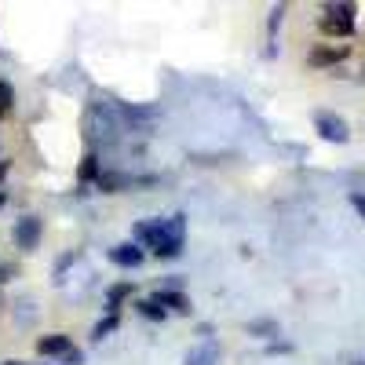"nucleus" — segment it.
<instances>
[{
	"mask_svg": "<svg viewBox=\"0 0 365 365\" xmlns=\"http://www.w3.org/2000/svg\"><path fill=\"white\" fill-rule=\"evenodd\" d=\"M354 365H365V361H354Z\"/></svg>",
	"mask_w": 365,
	"mask_h": 365,
	"instance_id": "nucleus-26",
	"label": "nucleus"
},
{
	"mask_svg": "<svg viewBox=\"0 0 365 365\" xmlns=\"http://www.w3.org/2000/svg\"><path fill=\"white\" fill-rule=\"evenodd\" d=\"M0 117H4V110H0Z\"/></svg>",
	"mask_w": 365,
	"mask_h": 365,
	"instance_id": "nucleus-27",
	"label": "nucleus"
},
{
	"mask_svg": "<svg viewBox=\"0 0 365 365\" xmlns=\"http://www.w3.org/2000/svg\"><path fill=\"white\" fill-rule=\"evenodd\" d=\"M41 237H44L41 216H19V220H15L11 241H15L19 252H37V249H41Z\"/></svg>",
	"mask_w": 365,
	"mask_h": 365,
	"instance_id": "nucleus-2",
	"label": "nucleus"
},
{
	"mask_svg": "<svg viewBox=\"0 0 365 365\" xmlns=\"http://www.w3.org/2000/svg\"><path fill=\"white\" fill-rule=\"evenodd\" d=\"M132 241L139 249H158V241H161V223L158 220H139L132 227Z\"/></svg>",
	"mask_w": 365,
	"mask_h": 365,
	"instance_id": "nucleus-8",
	"label": "nucleus"
},
{
	"mask_svg": "<svg viewBox=\"0 0 365 365\" xmlns=\"http://www.w3.org/2000/svg\"><path fill=\"white\" fill-rule=\"evenodd\" d=\"M117 325H120V318H117V314H106V318H99V322H96V329H91V340H106V336H110V332H113Z\"/></svg>",
	"mask_w": 365,
	"mask_h": 365,
	"instance_id": "nucleus-16",
	"label": "nucleus"
},
{
	"mask_svg": "<svg viewBox=\"0 0 365 365\" xmlns=\"http://www.w3.org/2000/svg\"><path fill=\"white\" fill-rule=\"evenodd\" d=\"M150 299H154L158 307L172 311V314H190V296L182 292V289H158Z\"/></svg>",
	"mask_w": 365,
	"mask_h": 365,
	"instance_id": "nucleus-6",
	"label": "nucleus"
},
{
	"mask_svg": "<svg viewBox=\"0 0 365 365\" xmlns=\"http://www.w3.org/2000/svg\"><path fill=\"white\" fill-rule=\"evenodd\" d=\"M135 311H139V314H143L146 322H165V318H168V311H165V307H158V303L150 299V296L135 303Z\"/></svg>",
	"mask_w": 365,
	"mask_h": 365,
	"instance_id": "nucleus-14",
	"label": "nucleus"
},
{
	"mask_svg": "<svg viewBox=\"0 0 365 365\" xmlns=\"http://www.w3.org/2000/svg\"><path fill=\"white\" fill-rule=\"evenodd\" d=\"M132 292H135L132 285H113V289L106 292V314H117V307H120V303H125Z\"/></svg>",
	"mask_w": 365,
	"mask_h": 365,
	"instance_id": "nucleus-13",
	"label": "nucleus"
},
{
	"mask_svg": "<svg viewBox=\"0 0 365 365\" xmlns=\"http://www.w3.org/2000/svg\"><path fill=\"white\" fill-rule=\"evenodd\" d=\"M70 351H73V344H70L66 332H51V336L37 340V354H44V358H66Z\"/></svg>",
	"mask_w": 365,
	"mask_h": 365,
	"instance_id": "nucleus-7",
	"label": "nucleus"
},
{
	"mask_svg": "<svg viewBox=\"0 0 365 365\" xmlns=\"http://www.w3.org/2000/svg\"><path fill=\"white\" fill-rule=\"evenodd\" d=\"M70 263H73V252H66L63 259H58V263H55V274H63V270H66Z\"/></svg>",
	"mask_w": 365,
	"mask_h": 365,
	"instance_id": "nucleus-22",
	"label": "nucleus"
},
{
	"mask_svg": "<svg viewBox=\"0 0 365 365\" xmlns=\"http://www.w3.org/2000/svg\"><path fill=\"white\" fill-rule=\"evenodd\" d=\"M267 351H270V354H289V351H292V344H282V340H274V344H270Z\"/></svg>",
	"mask_w": 365,
	"mask_h": 365,
	"instance_id": "nucleus-20",
	"label": "nucleus"
},
{
	"mask_svg": "<svg viewBox=\"0 0 365 365\" xmlns=\"http://www.w3.org/2000/svg\"><path fill=\"white\" fill-rule=\"evenodd\" d=\"M212 332H216V325H208V322H201V325H197V336L212 340Z\"/></svg>",
	"mask_w": 365,
	"mask_h": 365,
	"instance_id": "nucleus-21",
	"label": "nucleus"
},
{
	"mask_svg": "<svg viewBox=\"0 0 365 365\" xmlns=\"http://www.w3.org/2000/svg\"><path fill=\"white\" fill-rule=\"evenodd\" d=\"M15 274H19V270H15V263H0V282H11Z\"/></svg>",
	"mask_w": 365,
	"mask_h": 365,
	"instance_id": "nucleus-18",
	"label": "nucleus"
},
{
	"mask_svg": "<svg viewBox=\"0 0 365 365\" xmlns=\"http://www.w3.org/2000/svg\"><path fill=\"white\" fill-rule=\"evenodd\" d=\"M77 175H81V182H91V179L99 182V175H103V172H99V158H96V154H84V158H81Z\"/></svg>",
	"mask_w": 365,
	"mask_h": 365,
	"instance_id": "nucleus-15",
	"label": "nucleus"
},
{
	"mask_svg": "<svg viewBox=\"0 0 365 365\" xmlns=\"http://www.w3.org/2000/svg\"><path fill=\"white\" fill-rule=\"evenodd\" d=\"M0 365H26V361H19V358H8V361H0Z\"/></svg>",
	"mask_w": 365,
	"mask_h": 365,
	"instance_id": "nucleus-24",
	"label": "nucleus"
},
{
	"mask_svg": "<svg viewBox=\"0 0 365 365\" xmlns=\"http://www.w3.org/2000/svg\"><path fill=\"white\" fill-rule=\"evenodd\" d=\"M8 205V190H0V208H4Z\"/></svg>",
	"mask_w": 365,
	"mask_h": 365,
	"instance_id": "nucleus-25",
	"label": "nucleus"
},
{
	"mask_svg": "<svg viewBox=\"0 0 365 365\" xmlns=\"http://www.w3.org/2000/svg\"><path fill=\"white\" fill-rule=\"evenodd\" d=\"M125 187H135V179L125 175V172H103V175H99V190H103V194H120Z\"/></svg>",
	"mask_w": 365,
	"mask_h": 365,
	"instance_id": "nucleus-10",
	"label": "nucleus"
},
{
	"mask_svg": "<svg viewBox=\"0 0 365 365\" xmlns=\"http://www.w3.org/2000/svg\"><path fill=\"white\" fill-rule=\"evenodd\" d=\"M340 58H347V48H314L307 55V63L311 66H332V63H340Z\"/></svg>",
	"mask_w": 365,
	"mask_h": 365,
	"instance_id": "nucleus-11",
	"label": "nucleus"
},
{
	"mask_svg": "<svg viewBox=\"0 0 365 365\" xmlns=\"http://www.w3.org/2000/svg\"><path fill=\"white\" fill-rule=\"evenodd\" d=\"M314 132H318L325 143H347V139H351L347 120L336 117L332 110H314Z\"/></svg>",
	"mask_w": 365,
	"mask_h": 365,
	"instance_id": "nucleus-4",
	"label": "nucleus"
},
{
	"mask_svg": "<svg viewBox=\"0 0 365 365\" xmlns=\"http://www.w3.org/2000/svg\"><path fill=\"white\" fill-rule=\"evenodd\" d=\"M322 29L332 37H351L354 34V4H325Z\"/></svg>",
	"mask_w": 365,
	"mask_h": 365,
	"instance_id": "nucleus-3",
	"label": "nucleus"
},
{
	"mask_svg": "<svg viewBox=\"0 0 365 365\" xmlns=\"http://www.w3.org/2000/svg\"><path fill=\"white\" fill-rule=\"evenodd\" d=\"M106 256H110V263H113V267H120V270H135V267H143V259H146V252L135 245V241H125V245H113Z\"/></svg>",
	"mask_w": 365,
	"mask_h": 365,
	"instance_id": "nucleus-5",
	"label": "nucleus"
},
{
	"mask_svg": "<svg viewBox=\"0 0 365 365\" xmlns=\"http://www.w3.org/2000/svg\"><path fill=\"white\" fill-rule=\"evenodd\" d=\"M351 205H354V212L365 220V194H351Z\"/></svg>",
	"mask_w": 365,
	"mask_h": 365,
	"instance_id": "nucleus-19",
	"label": "nucleus"
},
{
	"mask_svg": "<svg viewBox=\"0 0 365 365\" xmlns=\"http://www.w3.org/2000/svg\"><path fill=\"white\" fill-rule=\"evenodd\" d=\"M216 361H220V347H216V340H208L205 347H197V351L187 354V365H216Z\"/></svg>",
	"mask_w": 365,
	"mask_h": 365,
	"instance_id": "nucleus-12",
	"label": "nucleus"
},
{
	"mask_svg": "<svg viewBox=\"0 0 365 365\" xmlns=\"http://www.w3.org/2000/svg\"><path fill=\"white\" fill-rule=\"evenodd\" d=\"M245 332H249V336H256V340H278L282 336V325L278 322H274V318H256V322H249L245 325Z\"/></svg>",
	"mask_w": 365,
	"mask_h": 365,
	"instance_id": "nucleus-9",
	"label": "nucleus"
},
{
	"mask_svg": "<svg viewBox=\"0 0 365 365\" xmlns=\"http://www.w3.org/2000/svg\"><path fill=\"white\" fill-rule=\"evenodd\" d=\"M11 106H15V88H11L8 81H0V110L8 113Z\"/></svg>",
	"mask_w": 365,
	"mask_h": 365,
	"instance_id": "nucleus-17",
	"label": "nucleus"
},
{
	"mask_svg": "<svg viewBox=\"0 0 365 365\" xmlns=\"http://www.w3.org/2000/svg\"><path fill=\"white\" fill-rule=\"evenodd\" d=\"M8 168H11V165H8L4 158H0V182H4V175H8Z\"/></svg>",
	"mask_w": 365,
	"mask_h": 365,
	"instance_id": "nucleus-23",
	"label": "nucleus"
},
{
	"mask_svg": "<svg viewBox=\"0 0 365 365\" xmlns=\"http://www.w3.org/2000/svg\"><path fill=\"white\" fill-rule=\"evenodd\" d=\"M158 223H161V241H158L154 256H161V259H179V256H182V245H187V216H182V212H175V216L158 220Z\"/></svg>",
	"mask_w": 365,
	"mask_h": 365,
	"instance_id": "nucleus-1",
	"label": "nucleus"
}]
</instances>
